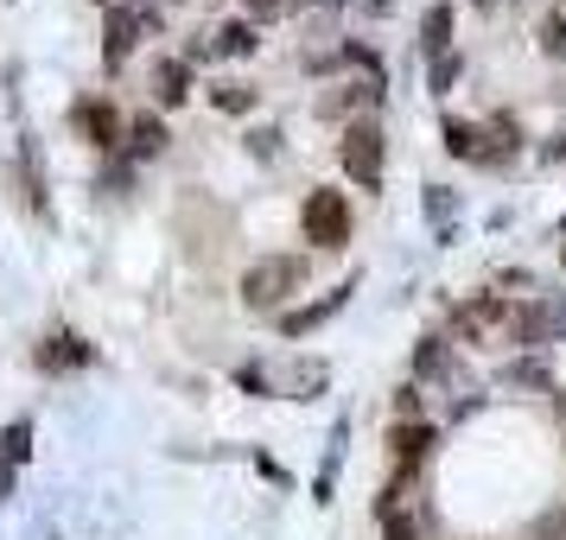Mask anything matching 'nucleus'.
<instances>
[{
	"label": "nucleus",
	"mask_w": 566,
	"mask_h": 540,
	"mask_svg": "<svg viewBox=\"0 0 566 540\" xmlns=\"http://www.w3.org/2000/svg\"><path fill=\"white\" fill-rule=\"evenodd\" d=\"M300 280H306V261L300 255H268V261H255V267L242 274V306L274 311L286 293H300Z\"/></svg>",
	"instance_id": "obj_1"
},
{
	"label": "nucleus",
	"mask_w": 566,
	"mask_h": 540,
	"mask_svg": "<svg viewBox=\"0 0 566 540\" xmlns=\"http://www.w3.org/2000/svg\"><path fill=\"white\" fill-rule=\"evenodd\" d=\"M382 147H388V140H382L376 121H350L344 140H337V159H344V172H350L363 191H376V184H382Z\"/></svg>",
	"instance_id": "obj_2"
},
{
	"label": "nucleus",
	"mask_w": 566,
	"mask_h": 540,
	"mask_svg": "<svg viewBox=\"0 0 566 540\" xmlns=\"http://www.w3.org/2000/svg\"><path fill=\"white\" fill-rule=\"evenodd\" d=\"M300 223H306V242L344 248V242H350V198H344V191H312L306 210H300Z\"/></svg>",
	"instance_id": "obj_3"
},
{
	"label": "nucleus",
	"mask_w": 566,
	"mask_h": 540,
	"mask_svg": "<svg viewBox=\"0 0 566 540\" xmlns=\"http://www.w3.org/2000/svg\"><path fill=\"white\" fill-rule=\"evenodd\" d=\"M503 325H515V311L503 306V293H478V299H464L459 311H452V331L471 337V343H484V337H496Z\"/></svg>",
	"instance_id": "obj_4"
},
{
	"label": "nucleus",
	"mask_w": 566,
	"mask_h": 540,
	"mask_svg": "<svg viewBox=\"0 0 566 540\" xmlns=\"http://www.w3.org/2000/svg\"><path fill=\"white\" fill-rule=\"evenodd\" d=\"M90 357H96V350H90L77 331H52L45 343H39V350H32V362H39L45 375H71V369H83Z\"/></svg>",
	"instance_id": "obj_5"
},
{
	"label": "nucleus",
	"mask_w": 566,
	"mask_h": 540,
	"mask_svg": "<svg viewBox=\"0 0 566 540\" xmlns=\"http://www.w3.org/2000/svg\"><path fill=\"white\" fill-rule=\"evenodd\" d=\"M350 293H357V280L332 286V293H325V299H312V306L286 311V318H281V331H286V337H306V331H318V325H325V318H337V311L350 306Z\"/></svg>",
	"instance_id": "obj_6"
},
{
	"label": "nucleus",
	"mask_w": 566,
	"mask_h": 540,
	"mask_svg": "<svg viewBox=\"0 0 566 540\" xmlns=\"http://www.w3.org/2000/svg\"><path fill=\"white\" fill-rule=\"evenodd\" d=\"M510 331L522 337V343H547V337L566 331V306H547V299H541V306H522Z\"/></svg>",
	"instance_id": "obj_7"
},
{
	"label": "nucleus",
	"mask_w": 566,
	"mask_h": 540,
	"mask_svg": "<svg viewBox=\"0 0 566 540\" xmlns=\"http://www.w3.org/2000/svg\"><path fill=\"white\" fill-rule=\"evenodd\" d=\"M134 39H140V13H134V7H108V20H103V57L108 64H122V57L134 52Z\"/></svg>",
	"instance_id": "obj_8"
},
{
	"label": "nucleus",
	"mask_w": 566,
	"mask_h": 540,
	"mask_svg": "<svg viewBox=\"0 0 566 540\" xmlns=\"http://www.w3.org/2000/svg\"><path fill=\"white\" fill-rule=\"evenodd\" d=\"M77 128H83V140H90V147H115V140H122V115H115V108L108 103H77Z\"/></svg>",
	"instance_id": "obj_9"
},
{
	"label": "nucleus",
	"mask_w": 566,
	"mask_h": 540,
	"mask_svg": "<svg viewBox=\"0 0 566 540\" xmlns=\"http://www.w3.org/2000/svg\"><path fill=\"white\" fill-rule=\"evenodd\" d=\"M154 96H159V108H179L191 96V64L185 57H159L154 64Z\"/></svg>",
	"instance_id": "obj_10"
},
{
	"label": "nucleus",
	"mask_w": 566,
	"mask_h": 540,
	"mask_svg": "<svg viewBox=\"0 0 566 540\" xmlns=\"http://www.w3.org/2000/svg\"><path fill=\"white\" fill-rule=\"evenodd\" d=\"M27 458H32V426L27 420H13V426L0 433V496L13 489V470H20Z\"/></svg>",
	"instance_id": "obj_11"
},
{
	"label": "nucleus",
	"mask_w": 566,
	"mask_h": 540,
	"mask_svg": "<svg viewBox=\"0 0 566 540\" xmlns=\"http://www.w3.org/2000/svg\"><path fill=\"white\" fill-rule=\"evenodd\" d=\"M388 445H395V464H401V477H408L413 464L427 458V445H433V426H420V420H413V426H395V438H388Z\"/></svg>",
	"instance_id": "obj_12"
},
{
	"label": "nucleus",
	"mask_w": 566,
	"mask_h": 540,
	"mask_svg": "<svg viewBox=\"0 0 566 540\" xmlns=\"http://www.w3.org/2000/svg\"><path fill=\"white\" fill-rule=\"evenodd\" d=\"M128 153H134V159L166 153V121H159V115H134V128H128Z\"/></svg>",
	"instance_id": "obj_13"
},
{
	"label": "nucleus",
	"mask_w": 566,
	"mask_h": 540,
	"mask_svg": "<svg viewBox=\"0 0 566 540\" xmlns=\"http://www.w3.org/2000/svg\"><path fill=\"white\" fill-rule=\"evenodd\" d=\"M420 45H427V57H446V45H452V7L446 0L420 20Z\"/></svg>",
	"instance_id": "obj_14"
},
{
	"label": "nucleus",
	"mask_w": 566,
	"mask_h": 540,
	"mask_svg": "<svg viewBox=\"0 0 566 540\" xmlns=\"http://www.w3.org/2000/svg\"><path fill=\"white\" fill-rule=\"evenodd\" d=\"M503 382L510 388H554V369L535 357H515V362H503Z\"/></svg>",
	"instance_id": "obj_15"
},
{
	"label": "nucleus",
	"mask_w": 566,
	"mask_h": 540,
	"mask_svg": "<svg viewBox=\"0 0 566 540\" xmlns=\"http://www.w3.org/2000/svg\"><path fill=\"white\" fill-rule=\"evenodd\" d=\"M439 140H446V153H459V159H478V153H484V147H478V128H471V121H452V115H446Z\"/></svg>",
	"instance_id": "obj_16"
},
{
	"label": "nucleus",
	"mask_w": 566,
	"mask_h": 540,
	"mask_svg": "<svg viewBox=\"0 0 566 540\" xmlns=\"http://www.w3.org/2000/svg\"><path fill=\"white\" fill-rule=\"evenodd\" d=\"M249 52H255V27L249 20H230L217 32V57H249Z\"/></svg>",
	"instance_id": "obj_17"
},
{
	"label": "nucleus",
	"mask_w": 566,
	"mask_h": 540,
	"mask_svg": "<svg viewBox=\"0 0 566 540\" xmlns=\"http://www.w3.org/2000/svg\"><path fill=\"white\" fill-rule=\"evenodd\" d=\"M427 216H433L439 235H446V216H459V198H452L446 184H427Z\"/></svg>",
	"instance_id": "obj_18"
},
{
	"label": "nucleus",
	"mask_w": 566,
	"mask_h": 540,
	"mask_svg": "<svg viewBox=\"0 0 566 540\" xmlns=\"http://www.w3.org/2000/svg\"><path fill=\"white\" fill-rule=\"evenodd\" d=\"M535 39H541V52H547V57H566V20H560V13H547Z\"/></svg>",
	"instance_id": "obj_19"
},
{
	"label": "nucleus",
	"mask_w": 566,
	"mask_h": 540,
	"mask_svg": "<svg viewBox=\"0 0 566 540\" xmlns=\"http://www.w3.org/2000/svg\"><path fill=\"white\" fill-rule=\"evenodd\" d=\"M217 108H223V115H242V108H255V89H242V83H217Z\"/></svg>",
	"instance_id": "obj_20"
},
{
	"label": "nucleus",
	"mask_w": 566,
	"mask_h": 540,
	"mask_svg": "<svg viewBox=\"0 0 566 540\" xmlns=\"http://www.w3.org/2000/svg\"><path fill=\"white\" fill-rule=\"evenodd\" d=\"M420 420V388H395V426H413Z\"/></svg>",
	"instance_id": "obj_21"
},
{
	"label": "nucleus",
	"mask_w": 566,
	"mask_h": 540,
	"mask_svg": "<svg viewBox=\"0 0 566 540\" xmlns=\"http://www.w3.org/2000/svg\"><path fill=\"white\" fill-rule=\"evenodd\" d=\"M452 83H459V52L433 57V89H452Z\"/></svg>",
	"instance_id": "obj_22"
},
{
	"label": "nucleus",
	"mask_w": 566,
	"mask_h": 540,
	"mask_svg": "<svg viewBox=\"0 0 566 540\" xmlns=\"http://www.w3.org/2000/svg\"><path fill=\"white\" fill-rule=\"evenodd\" d=\"M293 7H306V0H249L255 20H281V13H293Z\"/></svg>",
	"instance_id": "obj_23"
},
{
	"label": "nucleus",
	"mask_w": 566,
	"mask_h": 540,
	"mask_svg": "<svg viewBox=\"0 0 566 540\" xmlns=\"http://www.w3.org/2000/svg\"><path fill=\"white\" fill-rule=\"evenodd\" d=\"M325 382V369H318V362H306V369H300V375H293V394H300V401H312V388Z\"/></svg>",
	"instance_id": "obj_24"
},
{
	"label": "nucleus",
	"mask_w": 566,
	"mask_h": 540,
	"mask_svg": "<svg viewBox=\"0 0 566 540\" xmlns=\"http://www.w3.org/2000/svg\"><path fill=\"white\" fill-rule=\"evenodd\" d=\"M235 388H249V394H261V388H268V375H261V362H242V369H235Z\"/></svg>",
	"instance_id": "obj_25"
},
{
	"label": "nucleus",
	"mask_w": 566,
	"mask_h": 540,
	"mask_svg": "<svg viewBox=\"0 0 566 540\" xmlns=\"http://www.w3.org/2000/svg\"><path fill=\"white\" fill-rule=\"evenodd\" d=\"M388 540H413V521H401V515H388Z\"/></svg>",
	"instance_id": "obj_26"
},
{
	"label": "nucleus",
	"mask_w": 566,
	"mask_h": 540,
	"mask_svg": "<svg viewBox=\"0 0 566 540\" xmlns=\"http://www.w3.org/2000/svg\"><path fill=\"white\" fill-rule=\"evenodd\" d=\"M363 13H388V0H357Z\"/></svg>",
	"instance_id": "obj_27"
},
{
	"label": "nucleus",
	"mask_w": 566,
	"mask_h": 540,
	"mask_svg": "<svg viewBox=\"0 0 566 540\" xmlns=\"http://www.w3.org/2000/svg\"><path fill=\"white\" fill-rule=\"evenodd\" d=\"M478 7H484V13H496V7H503V0H478Z\"/></svg>",
	"instance_id": "obj_28"
},
{
	"label": "nucleus",
	"mask_w": 566,
	"mask_h": 540,
	"mask_svg": "<svg viewBox=\"0 0 566 540\" xmlns=\"http://www.w3.org/2000/svg\"><path fill=\"white\" fill-rule=\"evenodd\" d=\"M108 7H128V0H108Z\"/></svg>",
	"instance_id": "obj_29"
},
{
	"label": "nucleus",
	"mask_w": 566,
	"mask_h": 540,
	"mask_svg": "<svg viewBox=\"0 0 566 540\" xmlns=\"http://www.w3.org/2000/svg\"><path fill=\"white\" fill-rule=\"evenodd\" d=\"M560 413H566V394H560Z\"/></svg>",
	"instance_id": "obj_30"
}]
</instances>
